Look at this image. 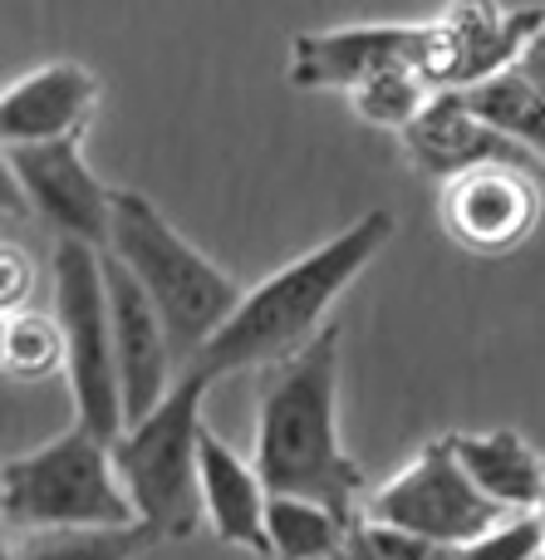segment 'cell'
Instances as JSON below:
<instances>
[{
  "mask_svg": "<svg viewBox=\"0 0 545 560\" xmlns=\"http://www.w3.org/2000/svg\"><path fill=\"white\" fill-rule=\"evenodd\" d=\"M256 472L271 492L315 497L349 516L364 497V467L340 443V329L265 364L256 408Z\"/></svg>",
  "mask_w": 545,
  "mask_h": 560,
  "instance_id": "6da1fadb",
  "label": "cell"
},
{
  "mask_svg": "<svg viewBox=\"0 0 545 560\" xmlns=\"http://www.w3.org/2000/svg\"><path fill=\"white\" fill-rule=\"evenodd\" d=\"M389 236H393L389 212H364L359 222L334 232L330 242H320L315 252L295 256L291 266L265 276L256 290H246L241 305L232 310V319L202 345L192 369H202L216 384L226 374L265 369L275 359L295 354L300 345H310L324 329L320 319L330 315V305L369 271L374 256L389 246Z\"/></svg>",
  "mask_w": 545,
  "mask_h": 560,
  "instance_id": "7a4b0ae2",
  "label": "cell"
},
{
  "mask_svg": "<svg viewBox=\"0 0 545 560\" xmlns=\"http://www.w3.org/2000/svg\"><path fill=\"white\" fill-rule=\"evenodd\" d=\"M108 252L138 276V285L153 295L182 369L202 354V345L232 319L246 290L216 261H206L177 226L147 202L143 192L114 187V232Z\"/></svg>",
  "mask_w": 545,
  "mask_h": 560,
  "instance_id": "3957f363",
  "label": "cell"
},
{
  "mask_svg": "<svg viewBox=\"0 0 545 560\" xmlns=\"http://www.w3.org/2000/svg\"><path fill=\"white\" fill-rule=\"evenodd\" d=\"M212 378L187 364L167 398L147 418L128 423L114 438V463L128 497L138 506V522L157 536H192L206 516L202 506V398Z\"/></svg>",
  "mask_w": 545,
  "mask_h": 560,
  "instance_id": "277c9868",
  "label": "cell"
},
{
  "mask_svg": "<svg viewBox=\"0 0 545 560\" xmlns=\"http://www.w3.org/2000/svg\"><path fill=\"white\" fill-rule=\"evenodd\" d=\"M0 512L10 532H55V526H133L138 506L114 463V443L74 423L39 443L35 453L5 457L0 467Z\"/></svg>",
  "mask_w": 545,
  "mask_h": 560,
  "instance_id": "5b68a950",
  "label": "cell"
},
{
  "mask_svg": "<svg viewBox=\"0 0 545 560\" xmlns=\"http://www.w3.org/2000/svg\"><path fill=\"white\" fill-rule=\"evenodd\" d=\"M55 315L64 329V378L74 398V423L114 443L128 428L123 378L114 349L104 252L74 236H55Z\"/></svg>",
  "mask_w": 545,
  "mask_h": 560,
  "instance_id": "8992f818",
  "label": "cell"
},
{
  "mask_svg": "<svg viewBox=\"0 0 545 560\" xmlns=\"http://www.w3.org/2000/svg\"><path fill=\"white\" fill-rule=\"evenodd\" d=\"M507 506L491 502L472 472L458 463V453L448 447V438L428 443L418 453V463L403 467L399 477L364 497V526H383V532H403L418 541H477V536L497 532L507 522Z\"/></svg>",
  "mask_w": 545,
  "mask_h": 560,
  "instance_id": "52a82bcc",
  "label": "cell"
},
{
  "mask_svg": "<svg viewBox=\"0 0 545 560\" xmlns=\"http://www.w3.org/2000/svg\"><path fill=\"white\" fill-rule=\"evenodd\" d=\"M545 35V5L507 10L497 0H452L428 20V59L423 74L438 89H467L501 69L521 65L526 49Z\"/></svg>",
  "mask_w": 545,
  "mask_h": 560,
  "instance_id": "ba28073f",
  "label": "cell"
},
{
  "mask_svg": "<svg viewBox=\"0 0 545 560\" xmlns=\"http://www.w3.org/2000/svg\"><path fill=\"white\" fill-rule=\"evenodd\" d=\"M5 167L20 183L25 202L55 236H74L98 252H108V232H114V187L94 177L84 163L79 133L49 138V143H15L5 148Z\"/></svg>",
  "mask_w": 545,
  "mask_h": 560,
  "instance_id": "9c48e42d",
  "label": "cell"
},
{
  "mask_svg": "<svg viewBox=\"0 0 545 560\" xmlns=\"http://www.w3.org/2000/svg\"><path fill=\"white\" fill-rule=\"evenodd\" d=\"M541 173L517 163H482L448 177L438 197L442 232L477 256H507L541 217Z\"/></svg>",
  "mask_w": 545,
  "mask_h": 560,
  "instance_id": "30bf717a",
  "label": "cell"
},
{
  "mask_svg": "<svg viewBox=\"0 0 545 560\" xmlns=\"http://www.w3.org/2000/svg\"><path fill=\"white\" fill-rule=\"evenodd\" d=\"M104 280H108V310H114V349H118V378H123V413L128 423L147 418L167 398V388L182 374V359L173 349L163 315L153 295L138 285V276L104 252Z\"/></svg>",
  "mask_w": 545,
  "mask_h": 560,
  "instance_id": "8fae6325",
  "label": "cell"
},
{
  "mask_svg": "<svg viewBox=\"0 0 545 560\" xmlns=\"http://www.w3.org/2000/svg\"><path fill=\"white\" fill-rule=\"evenodd\" d=\"M428 59V25H344L310 30L291 45V84L295 89H364L374 74L393 65Z\"/></svg>",
  "mask_w": 545,
  "mask_h": 560,
  "instance_id": "7c38bea8",
  "label": "cell"
},
{
  "mask_svg": "<svg viewBox=\"0 0 545 560\" xmlns=\"http://www.w3.org/2000/svg\"><path fill=\"white\" fill-rule=\"evenodd\" d=\"M399 138L408 148V163L428 177H442V183L482 163H517V167H531V173H545V163L531 148H521L517 138H507L482 114H472L458 89L433 94V104Z\"/></svg>",
  "mask_w": 545,
  "mask_h": 560,
  "instance_id": "4fadbf2b",
  "label": "cell"
},
{
  "mask_svg": "<svg viewBox=\"0 0 545 560\" xmlns=\"http://www.w3.org/2000/svg\"><path fill=\"white\" fill-rule=\"evenodd\" d=\"M98 104V79L74 59L29 69L25 79H10L0 89V138L15 143H49V138L84 133L88 114Z\"/></svg>",
  "mask_w": 545,
  "mask_h": 560,
  "instance_id": "5bb4252c",
  "label": "cell"
},
{
  "mask_svg": "<svg viewBox=\"0 0 545 560\" xmlns=\"http://www.w3.org/2000/svg\"><path fill=\"white\" fill-rule=\"evenodd\" d=\"M202 506L226 546L271 556V532H265L271 487L261 482L256 463H241L212 428H202Z\"/></svg>",
  "mask_w": 545,
  "mask_h": 560,
  "instance_id": "9a60e30c",
  "label": "cell"
},
{
  "mask_svg": "<svg viewBox=\"0 0 545 560\" xmlns=\"http://www.w3.org/2000/svg\"><path fill=\"white\" fill-rule=\"evenodd\" d=\"M448 447L458 463L472 472V482L501 502L507 512H536L545 497V463L541 453L511 428H491V433H448Z\"/></svg>",
  "mask_w": 545,
  "mask_h": 560,
  "instance_id": "2e32d148",
  "label": "cell"
},
{
  "mask_svg": "<svg viewBox=\"0 0 545 560\" xmlns=\"http://www.w3.org/2000/svg\"><path fill=\"white\" fill-rule=\"evenodd\" d=\"M265 532H271V556L281 560H344L359 526L344 512H334L330 502L271 492Z\"/></svg>",
  "mask_w": 545,
  "mask_h": 560,
  "instance_id": "e0dca14e",
  "label": "cell"
},
{
  "mask_svg": "<svg viewBox=\"0 0 545 560\" xmlns=\"http://www.w3.org/2000/svg\"><path fill=\"white\" fill-rule=\"evenodd\" d=\"M369 541L379 546L389 560H536L545 556V532H541V516L536 512H517L497 526V532L477 536V541H418V536H403V532H383V526H364Z\"/></svg>",
  "mask_w": 545,
  "mask_h": 560,
  "instance_id": "ac0fdd59",
  "label": "cell"
},
{
  "mask_svg": "<svg viewBox=\"0 0 545 560\" xmlns=\"http://www.w3.org/2000/svg\"><path fill=\"white\" fill-rule=\"evenodd\" d=\"M458 94L467 98L472 114H482L491 128L517 138L521 148H531L545 163V89L521 65L501 69L491 79H477V84L458 89Z\"/></svg>",
  "mask_w": 545,
  "mask_h": 560,
  "instance_id": "d6986e66",
  "label": "cell"
},
{
  "mask_svg": "<svg viewBox=\"0 0 545 560\" xmlns=\"http://www.w3.org/2000/svg\"><path fill=\"white\" fill-rule=\"evenodd\" d=\"M163 536L147 522L133 526H55V532H25L5 560H138Z\"/></svg>",
  "mask_w": 545,
  "mask_h": 560,
  "instance_id": "ffe728a7",
  "label": "cell"
},
{
  "mask_svg": "<svg viewBox=\"0 0 545 560\" xmlns=\"http://www.w3.org/2000/svg\"><path fill=\"white\" fill-rule=\"evenodd\" d=\"M433 89L438 84H433L418 65H393V69H383V74H374L364 89H354V108H359L364 124L403 133V128L433 104Z\"/></svg>",
  "mask_w": 545,
  "mask_h": 560,
  "instance_id": "44dd1931",
  "label": "cell"
},
{
  "mask_svg": "<svg viewBox=\"0 0 545 560\" xmlns=\"http://www.w3.org/2000/svg\"><path fill=\"white\" fill-rule=\"evenodd\" d=\"M0 354L15 378H49L64 369V329L59 315H35V310H10L0 329Z\"/></svg>",
  "mask_w": 545,
  "mask_h": 560,
  "instance_id": "7402d4cb",
  "label": "cell"
},
{
  "mask_svg": "<svg viewBox=\"0 0 545 560\" xmlns=\"http://www.w3.org/2000/svg\"><path fill=\"white\" fill-rule=\"evenodd\" d=\"M0 266H5V290H0V295H5V315H10V310L29 295V266H25V252H15V246L0 252Z\"/></svg>",
  "mask_w": 545,
  "mask_h": 560,
  "instance_id": "603a6c76",
  "label": "cell"
},
{
  "mask_svg": "<svg viewBox=\"0 0 545 560\" xmlns=\"http://www.w3.org/2000/svg\"><path fill=\"white\" fill-rule=\"evenodd\" d=\"M344 560H389V556H383L379 546L369 541V532L359 526V532H354V541H349V556H344Z\"/></svg>",
  "mask_w": 545,
  "mask_h": 560,
  "instance_id": "cb8c5ba5",
  "label": "cell"
},
{
  "mask_svg": "<svg viewBox=\"0 0 545 560\" xmlns=\"http://www.w3.org/2000/svg\"><path fill=\"white\" fill-rule=\"evenodd\" d=\"M521 69H526L531 79H536V84L545 89V39H536V45L526 49V59H521Z\"/></svg>",
  "mask_w": 545,
  "mask_h": 560,
  "instance_id": "d4e9b609",
  "label": "cell"
},
{
  "mask_svg": "<svg viewBox=\"0 0 545 560\" xmlns=\"http://www.w3.org/2000/svg\"><path fill=\"white\" fill-rule=\"evenodd\" d=\"M536 516H541V532H545V497H541V506H536Z\"/></svg>",
  "mask_w": 545,
  "mask_h": 560,
  "instance_id": "484cf974",
  "label": "cell"
},
{
  "mask_svg": "<svg viewBox=\"0 0 545 560\" xmlns=\"http://www.w3.org/2000/svg\"><path fill=\"white\" fill-rule=\"evenodd\" d=\"M541 39H545V35H541Z\"/></svg>",
  "mask_w": 545,
  "mask_h": 560,
  "instance_id": "4316f807",
  "label": "cell"
}]
</instances>
